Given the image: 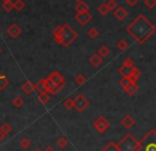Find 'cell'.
Instances as JSON below:
<instances>
[{"label": "cell", "mask_w": 156, "mask_h": 151, "mask_svg": "<svg viewBox=\"0 0 156 151\" xmlns=\"http://www.w3.org/2000/svg\"><path fill=\"white\" fill-rule=\"evenodd\" d=\"M106 5L109 11H114L117 8V2H116L115 0H109V1L106 3Z\"/></svg>", "instance_id": "cell-37"}, {"label": "cell", "mask_w": 156, "mask_h": 151, "mask_svg": "<svg viewBox=\"0 0 156 151\" xmlns=\"http://www.w3.org/2000/svg\"><path fill=\"white\" fill-rule=\"evenodd\" d=\"M0 53H1V48H0Z\"/></svg>", "instance_id": "cell-45"}, {"label": "cell", "mask_w": 156, "mask_h": 151, "mask_svg": "<svg viewBox=\"0 0 156 151\" xmlns=\"http://www.w3.org/2000/svg\"><path fill=\"white\" fill-rule=\"evenodd\" d=\"M89 106V100L82 94H79L73 99V108L78 112H83Z\"/></svg>", "instance_id": "cell-5"}, {"label": "cell", "mask_w": 156, "mask_h": 151, "mask_svg": "<svg viewBox=\"0 0 156 151\" xmlns=\"http://www.w3.org/2000/svg\"><path fill=\"white\" fill-rule=\"evenodd\" d=\"M93 16L89 12H82V13H76V19L79 23H81L82 25H85L91 20Z\"/></svg>", "instance_id": "cell-7"}, {"label": "cell", "mask_w": 156, "mask_h": 151, "mask_svg": "<svg viewBox=\"0 0 156 151\" xmlns=\"http://www.w3.org/2000/svg\"><path fill=\"white\" fill-rule=\"evenodd\" d=\"M117 146L119 151H137L139 147V142L131 133H127L117 144Z\"/></svg>", "instance_id": "cell-3"}, {"label": "cell", "mask_w": 156, "mask_h": 151, "mask_svg": "<svg viewBox=\"0 0 156 151\" xmlns=\"http://www.w3.org/2000/svg\"><path fill=\"white\" fill-rule=\"evenodd\" d=\"M2 8H3V10L5 11V12H11V11L14 8V3H13L11 0H9V1H4L3 4H2Z\"/></svg>", "instance_id": "cell-25"}, {"label": "cell", "mask_w": 156, "mask_h": 151, "mask_svg": "<svg viewBox=\"0 0 156 151\" xmlns=\"http://www.w3.org/2000/svg\"><path fill=\"white\" fill-rule=\"evenodd\" d=\"M102 151H119V149H118L117 144L114 143V142H109V143L103 148Z\"/></svg>", "instance_id": "cell-22"}, {"label": "cell", "mask_w": 156, "mask_h": 151, "mask_svg": "<svg viewBox=\"0 0 156 151\" xmlns=\"http://www.w3.org/2000/svg\"><path fill=\"white\" fill-rule=\"evenodd\" d=\"M56 145H58V147H60L61 149H63V148L67 147L68 141L64 136H62V137H60V139H58V142H56Z\"/></svg>", "instance_id": "cell-28"}, {"label": "cell", "mask_w": 156, "mask_h": 151, "mask_svg": "<svg viewBox=\"0 0 156 151\" xmlns=\"http://www.w3.org/2000/svg\"><path fill=\"white\" fill-rule=\"evenodd\" d=\"M21 89H23V91L26 92L27 94H31L35 89V85L33 84L32 82H30V80H27V82L21 86Z\"/></svg>", "instance_id": "cell-13"}, {"label": "cell", "mask_w": 156, "mask_h": 151, "mask_svg": "<svg viewBox=\"0 0 156 151\" xmlns=\"http://www.w3.org/2000/svg\"><path fill=\"white\" fill-rule=\"evenodd\" d=\"M140 76H141V72H140V70L134 67L133 70H132L131 75L129 76V80H131L132 82H136L138 79H139Z\"/></svg>", "instance_id": "cell-14"}, {"label": "cell", "mask_w": 156, "mask_h": 151, "mask_svg": "<svg viewBox=\"0 0 156 151\" xmlns=\"http://www.w3.org/2000/svg\"><path fill=\"white\" fill-rule=\"evenodd\" d=\"M74 82H76L79 86H82V85H84L85 82H86V77H85L83 74H79V75L74 78Z\"/></svg>", "instance_id": "cell-29"}, {"label": "cell", "mask_w": 156, "mask_h": 151, "mask_svg": "<svg viewBox=\"0 0 156 151\" xmlns=\"http://www.w3.org/2000/svg\"><path fill=\"white\" fill-rule=\"evenodd\" d=\"M5 136H6V135L4 134V133L2 132L1 130H0V142H1V141H3V139H5Z\"/></svg>", "instance_id": "cell-41"}, {"label": "cell", "mask_w": 156, "mask_h": 151, "mask_svg": "<svg viewBox=\"0 0 156 151\" xmlns=\"http://www.w3.org/2000/svg\"><path fill=\"white\" fill-rule=\"evenodd\" d=\"M74 8H76V11L78 13H82V12H88L89 6H88V4L85 3L84 1H80V2H78V4H76Z\"/></svg>", "instance_id": "cell-19"}, {"label": "cell", "mask_w": 156, "mask_h": 151, "mask_svg": "<svg viewBox=\"0 0 156 151\" xmlns=\"http://www.w3.org/2000/svg\"><path fill=\"white\" fill-rule=\"evenodd\" d=\"M121 125L124 127V128L129 129L135 125V119H133V116H131V115H129V114L124 115L121 119Z\"/></svg>", "instance_id": "cell-10"}, {"label": "cell", "mask_w": 156, "mask_h": 151, "mask_svg": "<svg viewBox=\"0 0 156 151\" xmlns=\"http://www.w3.org/2000/svg\"><path fill=\"white\" fill-rule=\"evenodd\" d=\"M122 65H133V60L131 59V58H125L123 60V62H122Z\"/></svg>", "instance_id": "cell-39"}, {"label": "cell", "mask_w": 156, "mask_h": 151, "mask_svg": "<svg viewBox=\"0 0 156 151\" xmlns=\"http://www.w3.org/2000/svg\"><path fill=\"white\" fill-rule=\"evenodd\" d=\"M131 80H129V77H122L121 79H120V82H119V85L122 87V88H125V87H127L129 84H131Z\"/></svg>", "instance_id": "cell-35"}, {"label": "cell", "mask_w": 156, "mask_h": 151, "mask_svg": "<svg viewBox=\"0 0 156 151\" xmlns=\"http://www.w3.org/2000/svg\"><path fill=\"white\" fill-rule=\"evenodd\" d=\"M94 127L98 132L100 133H104L107 129L111 127V122L107 121L104 116H99L96 121L94 122Z\"/></svg>", "instance_id": "cell-6"}, {"label": "cell", "mask_w": 156, "mask_h": 151, "mask_svg": "<svg viewBox=\"0 0 156 151\" xmlns=\"http://www.w3.org/2000/svg\"><path fill=\"white\" fill-rule=\"evenodd\" d=\"M14 8L17 11V12H20L25 8V2L23 0H16L14 2Z\"/></svg>", "instance_id": "cell-26"}, {"label": "cell", "mask_w": 156, "mask_h": 151, "mask_svg": "<svg viewBox=\"0 0 156 151\" xmlns=\"http://www.w3.org/2000/svg\"><path fill=\"white\" fill-rule=\"evenodd\" d=\"M64 107H65L67 110L72 109L73 108V99H71V98H67V99L64 102Z\"/></svg>", "instance_id": "cell-34"}, {"label": "cell", "mask_w": 156, "mask_h": 151, "mask_svg": "<svg viewBox=\"0 0 156 151\" xmlns=\"http://www.w3.org/2000/svg\"><path fill=\"white\" fill-rule=\"evenodd\" d=\"M9 79L6 76L4 75H0V90H4V89L8 87L9 85Z\"/></svg>", "instance_id": "cell-24"}, {"label": "cell", "mask_w": 156, "mask_h": 151, "mask_svg": "<svg viewBox=\"0 0 156 151\" xmlns=\"http://www.w3.org/2000/svg\"><path fill=\"white\" fill-rule=\"evenodd\" d=\"M76 38H78V34L70 25H62V36H61L60 45H63L64 47H69Z\"/></svg>", "instance_id": "cell-4"}, {"label": "cell", "mask_w": 156, "mask_h": 151, "mask_svg": "<svg viewBox=\"0 0 156 151\" xmlns=\"http://www.w3.org/2000/svg\"><path fill=\"white\" fill-rule=\"evenodd\" d=\"M45 84H46V89H47V93H51L52 95H55V90L58 85H55L49 77L45 78Z\"/></svg>", "instance_id": "cell-11"}, {"label": "cell", "mask_w": 156, "mask_h": 151, "mask_svg": "<svg viewBox=\"0 0 156 151\" xmlns=\"http://www.w3.org/2000/svg\"><path fill=\"white\" fill-rule=\"evenodd\" d=\"M48 77H49L55 85H61L62 82H65V79H64V76L60 73V72H56V71L52 72V73L50 74Z\"/></svg>", "instance_id": "cell-9"}, {"label": "cell", "mask_w": 156, "mask_h": 151, "mask_svg": "<svg viewBox=\"0 0 156 151\" xmlns=\"http://www.w3.org/2000/svg\"><path fill=\"white\" fill-rule=\"evenodd\" d=\"M35 89L39 92V93H46L47 92V89H46V84H45V78L38 80L35 85Z\"/></svg>", "instance_id": "cell-20"}, {"label": "cell", "mask_w": 156, "mask_h": 151, "mask_svg": "<svg viewBox=\"0 0 156 151\" xmlns=\"http://www.w3.org/2000/svg\"><path fill=\"white\" fill-rule=\"evenodd\" d=\"M13 105H14L16 108H20L23 105V99L20 97V96H16V97L13 99Z\"/></svg>", "instance_id": "cell-31"}, {"label": "cell", "mask_w": 156, "mask_h": 151, "mask_svg": "<svg viewBox=\"0 0 156 151\" xmlns=\"http://www.w3.org/2000/svg\"><path fill=\"white\" fill-rule=\"evenodd\" d=\"M3 1H9V0H3Z\"/></svg>", "instance_id": "cell-46"}, {"label": "cell", "mask_w": 156, "mask_h": 151, "mask_svg": "<svg viewBox=\"0 0 156 151\" xmlns=\"http://www.w3.org/2000/svg\"><path fill=\"white\" fill-rule=\"evenodd\" d=\"M6 33H8L9 36L12 37V38H16V37H18L19 35L21 34V29L17 25L13 23V25H11L10 27L6 29Z\"/></svg>", "instance_id": "cell-8"}, {"label": "cell", "mask_w": 156, "mask_h": 151, "mask_svg": "<svg viewBox=\"0 0 156 151\" xmlns=\"http://www.w3.org/2000/svg\"><path fill=\"white\" fill-rule=\"evenodd\" d=\"M44 151H55V150H54V149H53V148H52V147H50V146H48V147L46 148V149L44 150Z\"/></svg>", "instance_id": "cell-42"}, {"label": "cell", "mask_w": 156, "mask_h": 151, "mask_svg": "<svg viewBox=\"0 0 156 151\" xmlns=\"http://www.w3.org/2000/svg\"><path fill=\"white\" fill-rule=\"evenodd\" d=\"M144 4H146L149 8H155V5H156V0H146Z\"/></svg>", "instance_id": "cell-38"}, {"label": "cell", "mask_w": 156, "mask_h": 151, "mask_svg": "<svg viewBox=\"0 0 156 151\" xmlns=\"http://www.w3.org/2000/svg\"><path fill=\"white\" fill-rule=\"evenodd\" d=\"M87 34H88V36L90 37V38H93V39L97 38V37L99 36V32H98V30L94 29V28H93V29L89 30Z\"/></svg>", "instance_id": "cell-36"}, {"label": "cell", "mask_w": 156, "mask_h": 151, "mask_svg": "<svg viewBox=\"0 0 156 151\" xmlns=\"http://www.w3.org/2000/svg\"><path fill=\"white\" fill-rule=\"evenodd\" d=\"M138 86L137 85H136V82H131V84L129 85V86L127 87H125L124 88V91L126 92L127 94H129V95H134V94L136 93V92L138 91Z\"/></svg>", "instance_id": "cell-17"}, {"label": "cell", "mask_w": 156, "mask_h": 151, "mask_svg": "<svg viewBox=\"0 0 156 151\" xmlns=\"http://www.w3.org/2000/svg\"><path fill=\"white\" fill-rule=\"evenodd\" d=\"M137 151H156V131L150 130L139 141V147Z\"/></svg>", "instance_id": "cell-2"}, {"label": "cell", "mask_w": 156, "mask_h": 151, "mask_svg": "<svg viewBox=\"0 0 156 151\" xmlns=\"http://www.w3.org/2000/svg\"><path fill=\"white\" fill-rule=\"evenodd\" d=\"M37 98H38L39 102H41V105H47L50 100V96L47 94V92H46V93H41Z\"/></svg>", "instance_id": "cell-21"}, {"label": "cell", "mask_w": 156, "mask_h": 151, "mask_svg": "<svg viewBox=\"0 0 156 151\" xmlns=\"http://www.w3.org/2000/svg\"><path fill=\"white\" fill-rule=\"evenodd\" d=\"M0 130H1L5 135H8L9 133L12 131V126H11L10 124H8V122H4V124L0 127Z\"/></svg>", "instance_id": "cell-27"}, {"label": "cell", "mask_w": 156, "mask_h": 151, "mask_svg": "<svg viewBox=\"0 0 156 151\" xmlns=\"http://www.w3.org/2000/svg\"><path fill=\"white\" fill-rule=\"evenodd\" d=\"M126 2H127V4H129V5L135 6L136 4L138 3V0H126Z\"/></svg>", "instance_id": "cell-40"}, {"label": "cell", "mask_w": 156, "mask_h": 151, "mask_svg": "<svg viewBox=\"0 0 156 151\" xmlns=\"http://www.w3.org/2000/svg\"><path fill=\"white\" fill-rule=\"evenodd\" d=\"M52 34H53L54 40L56 41V43L60 45L61 43V36H62V25H58L55 29L52 31Z\"/></svg>", "instance_id": "cell-18"}, {"label": "cell", "mask_w": 156, "mask_h": 151, "mask_svg": "<svg viewBox=\"0 0 156 151\" xmlns=\"http://www.w3.org/2000/svg\"><path fill=\"white\" fill-rule=\"evenodd\" d=\"M98 12L100 13L101 15H107V13L109 12L108 8H107L106 3H102L100 6L98 8Z\"/></svg>", "instance_id": "cell-30"}, {"label": "cell", "mask_w": 156, "mask_h": 151, "mask_svg": "<svg viewBox=\"0 0 156 151\" xmlns=\"http://www.w3.org/2000/svg\"><path fill=\"white\" fill-rule=\"evenodd\" d=\"M134 65H123L119 69V73L121 74L123 77H129L132 73V70H133Z\"/></svg>", "instance_id": "cell-15"}, {"label": "cell", "mask_w": 156, "mask_h": 151, "mask_svg": "<svg viewBox=\"0 0 156 151\" xmlns=\"http://www.w3.org/2000/svg\"><path fill=\"white\" fill-rule=\"evenodd\" d=\"M34 151H43V150H41V149H38V148H37V149H35Z\"/></svg>", "instance_id": "cell-43"}, {"label": "cell", "mask_w": 156, "mask_h": 151, "mask_svg": "<svg viewBox=\"0 0 156 151\" xmlns=\"http://www.w3.org/2000/svg\"><path fill=\"white\" fill-rule=\"evenodd\" d=\"M127 47H129V45H127V42L125 40H120L119 42L117 43V48L120 51H125V50L127 49Z\"/></svg>", "instance_id": "cell-33"}, {"label": "cell", "mask_w": 156, "mask_h": 151, "mask_svg": "<svg viewBox=\"0 0 156 151\" xmlns=\"http://www.w3.org/2000/svg\"><path fill=\"white\" fill-rule=\"evenodd\" d=\"M114 16L118 19V20H123L127 17V12L124 8H117L114 12Z\"/></svg>", "instance_id": "cell-12"}, {"label": "cell", "mask_w": 156, "mask_h": 151, "mask_svg": "<svg viewBox=\"0 0 156 151\" xmlns=\"http://www.w3.org/2000/svg\"><path fill=\"white\" fill-rule=\"evenodd\" d=\"M20 146L23 148H25V149H28V148L31 146V142H30V139H27V137H25V139H23L20 141Z\"/></svg>", "instance_id": "cell-32"}, {"label": "cell", "mask_w": 156, "mask_h": 151, "mask_svg": "<svg viewBox=\"0 0 156 151\" xmlns=\"http://www.w3.org/2000/svg\"><path fill=\"white\" fill-rule=\"evenodd\" d=\"M109 52H111V51H109V49L106 47V45H102V47H101L100 49H99L98 54H99V55H100L102 58H104V57H106V56L108 55Z\"/></svg>", "instance_id": "cell-23"}, {"label": "cell", "mask_w": 156, "mask_h": 151, "mask_svg": "<svg viewBox=\"0 0 156 151\" xmlns=\"http://www.w3.org/2000/svg\"><path fill=\"white\" fill-rule=\"evenodd\" d=\"M76 2H80V1H83V0H76Z\"/></svg>", "instance_id": "cell-44"}, {"label": "cell", "mask_w": 156, "mask_h": 151, "mask_svg": "<svg viewBox=\"0 0 156 151\" xmlns=\"http://www.w3.org/2000/svg\"><path fill=\"white\" fill-rule=\"evenodd\" d=\"M102 61H103V58L101 57L99 54H94V55H93L90 58H89V62H90V65H94V67L100 65L101 63H102Z\"/></svg>", "instance_id": "cell-16"}, {"label": "cell", "mask_w": 156, "mask_h": 151, "mask_svg": "<svg viewBox=\"0 0 156 151\" xmlns=\"http://www.w3.org/2000/svg\"><path fill=\"white\" fill-rule=\"evenodd\" d=\"M27 151H28V150H27Z\"/></svg>", "instance_id": "cell-47"}, {"label": "cell", "mask_w": 156, "mask_h": 151, "mask_svg": "<svg viewBox=\"0 0 156 151\" xmlns=\"http://www.w3.org/2000/svg\"><path fill=\"white\" fill-rule=\"evenodd\" d=\"M126 32L138 43L142 45L156 32V28L146 16L139 15L127 25Z\"/></svg>", "instance_id": "cell-1"}]
</instances>
